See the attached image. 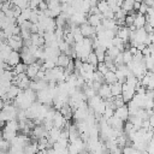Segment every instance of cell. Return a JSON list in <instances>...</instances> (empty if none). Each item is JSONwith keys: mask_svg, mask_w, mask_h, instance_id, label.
<instances>
[{"mask_svg": "<svg viewBox=\"0 0 154 154\" xmlns=\"http://www.w3.org/2000/svg\"><path fill=\"white\" fill-rule=\"evenodd\" d=\"M34 1H36L37 4H40V2H41V1H43V0H34Z\"/></svg>", "mask_w": 154, "mask_h": 154, "instance_id": "681fc988", "label": "cell"}, {"mask_svg": "<svg viewBox=\"0 0 154 154\" xmlns=\"http://www.w3.org/2000/svg\"><path fill=\"white\" fill-rule=\"evenodd\" d=\"M2 137V130H1V128H0V138Z\"/></svg>", "mask_w": 154, "mask_h": 154, "instance_id": "c3c4849f", "label": "cell"}, {"mask_svg": "<svg viewBox=\"0 0 154 154\" xmlns=\"http://www.w3.org/2000/svg\"><path fill=\"white\" fill-rule=\"evenodd\" d=\"M150 58H152V59H153V61H154V52L150 54Z\"/></svg>", "mask_w": 154, "mask_h": 154, "instance_id": "bcb514c9", "label": "cell"}, {"mask_svg": "<svg viewBox=\"0 0 154 154\" xmlns=\"http://www.w3.org/2000/svg\"><path fill=\"white\" fill-rule=\"evenodd\" d=\"M70 61H71V58H70L69 55H66V54L61 53V54H60V55L58 57L57 66H60V67H63V69H66V67L69 66Z\"/></svg>", "mask_w": 154, "mask_h": 154, "instance_id": "4fadbf2b", "label": "cell"}, {"mask_svg": "<svg viewBox=\"0 0 154 154\" xmlns=\"http://www.w3.org/2000/svg\"><path fill=\"white\" fill-rule=\"evenodd\" d=\"M135 94H136V89H135V88L130 87V85H129V84H126V83H124V84H123L122 96H123V100H124V102H125V103L130 102V101L132 100V97H134V95H135Z\"/></svg>", "mask_w": 154, "mask_h": 154, "instance_id": "3957f363", "label": "cell"}, {"mask_svg": "<svg viewBox=\"0 0 154 154\" xmlns=\"http://www.w3.org/2000/svg\"><path fill=\"white\" fill-rule=\"evenodd\" d=\"M36 154H47V149L46 150H37Z\"/></svg>", "mask_w": 154, "mask_h": 154, "instance_id": "ee69618b", "label": "cell"}, {"mask_svg": "<svg viewBox=\"0 0 154 154\" xmlns=\"http://www.w3.org/2000/svg\"><path fill=\"white\" fill-rule=\"evenodd\" d=\"M96 70H97L99 72H101L103 76H105V75H106V73L109 71V70H108V67L106 66V64H105V63H99V64H97Z\"/></svg>", "mask_w": 154, "mask_h": 154, "instance_id": "f1b7e54d", "label": "cell"}, {"mask_svg": "<svg viewBox=\"0 0 154 154\" xmlns=\"http://www.w3.org/2000/svg\"><path fill=\"white\" fill-rule=\"evenodd\" d=\"M148 8H149V7H148L144 2H142V4H141V7H140V10H138V13H141V14H144V16H146V14H147Z\"/></svg>", "mask_w": 154, "mask_h": 154, "instance_id": "d6a6232c", "label": "cell"}, {"mask_svg": "<svg viewBox=\"0 0 154 154\" xmlns=\"http://www.w3.org/2000/svg\"><path fill=\"white\" fill-rule=\"evenodd\" d=\"M6 41H7V45L12 48V51L20 52V49L23 48V38L20 35H13L10 38H7Z\"/></svg>", "mask_w": 154, "mask_h": 154, "instance_id": "6da1fadb", "label": "cell"}, {"mask_svg": "<svg viewBox=\"0 0 154 154\" xmlns=\"http://www.w3.org/2000/svg\"><path fill=\"white\" fill-rule=\"evenodd\" d=\"M94 82H100V83H105V79H103V75L101 72H99L97 70L94 71V75H93V79Z\"/></svg>", "mask_w": 154, "mask_h": 154, "instance_id": "83f0119b", "label": "cell"}, {"mask_svg": "<svg viewBox=\"0 0 154 154\" xmlns=\"http://www.w3.org/2000/svg\"><path fill=\"white\" fill-rule=\"evenodd\" d=\"M146 23H147V20H146V16H144V14H141V13L137 12L136 16H135L134 26H135L136 29H142V28H144Z\"/></svg>", "mask_w": 154, "mask_h": 154, "instance_id": "30bf717a", "label": "cell"}, {"mask_svg": "<svg viewBox=\"0 0 154 154\" xmlns=\"http://www.w3.org/2000/svg\"><path fill=\"white\" fill-rule=\"evenodd\" d=\"M148 120H149V124H150V128H153V126H154V114H153V116H150V117L148 118Z\"/></svg>", "mask_w": 154, "mask_h": 154, "instance_id": "74e56055", "label": "cell"}, {"mask_svg": "<svg viewBox=\"0 0 154 154\" xmlns=\"http://www.w3.org/2000/svg\"><path fill=\"white\" fill-rule=\"evenodd\" d=\"M97 95H99L101 99H103V100L111 99V97H112V93H111V85H108V84L103 83V84L100 87V89L97 90Z\"/></svg>", "mask_w": 154, "mask_h": 154, "instance_id": "ba28073f", "label": "cell"}, {"mask_svg": "<svg viewBox=\"0 0 154 154\" xmlns=\"http://www.w3.org/2000/svg\"><path fill=\"white\" fill-rule=\"evenodd\" d=\"M4 72H5V69L2 67V64H1V65H0V77L4 75Z\"/></svg>", "mask_w": 154, "mask_h": 154, "instance_id": "b9f144b4", "label": "cell"}, {"mask_svg": "<svg viewBox=\"0 0 154 154\" xmlns=\"http://www.w3.org/2000/svg\"><path fill=\"white\" fill-rule=\"evenodd\" d=\"M64 117H65V119L66 120H70V119H72L73 118V109H72V107L69 105V103H65L61 108H60V111H59Z\"/></svg>", "mask_w": 154, "mask_h": 154, "instance_id": "8fae6325", "label": "cell"}, {"mask_svg": "<svg viewBox=\"0 0 154 154\" xmlns=\"http://www.w3.org/2000/svg\"><path fill=\"white\" fill-rule=\"evenodd\" d=\"M142 54H143V57H144V58L150 57V51H149V48H148V47H146V48L142 51Z\"/></svg>", "mask_w": 154, "mask_h": 154, "instance_id": "e575fe53", "label": "cell"}, {"mask_svg": "<svg viewBox=\"0 0 154 154\" xmlns=\"http://www.w3.org/2000/svg\"><path fill=\"white\" fill-rule=\"evenodd\" d=\"M150 130H152V134H153V137H154V126H153Z\"/></svg>", "mask_w": 154, "mask_h": 154, "instance_id": "7dc6e473", "label": "cell"}, {"mask_svg": "<svg viewBox=\"0 0 154 154\" xmlns=\"http://www.w3.org/2000/svg\"><path fill=\"white\" fill-rule=\"evenodd\" d=\"M85 63H89L90 65H93L95 69L97 67V64H99V60H97V58H96V54L94 53V51L89 54V57H88V59H87V61Z\"/></svg>", "mask_w": 154, "mask_h": 154, "instance_id": "cb8c5ba5", "label": "cell"}, {"mask_svg": "<svg viewBox=\"0 0 154 154\" xmlns=\"http://www.w3.org/2000/svg\"><path fill=\"white\" fill-rule=\"evenodd\" d=\"M19 63H22V57H20V53L17 52V51H12L10 57H8V60H7V64L13 69L16 65H18Z\"/></svg>", "mask_w": 154, "mask_h": 154, "instance_id": "8992f818", "label": "cell"}, {"mask_svg": "<svg viewBox=\"0 0 154 154\" xmlns=\"http://www.w3.org/2000/svg\"><path fill=\"white\" fill-rule=\"evenodd\" d=\"M90 1V5H91V7H95L96 5H97V2H99V0H89Z\"/></svg>", "mask_w": 154, "mask_h": 154, "instance_id": "f35d334b", "label": "cell"}, {"mask_svg": "<svg viewBox=\"0 0 154 154\" xmlns=\"http://www.w3.org/2000/svg\"><path fill=\"white\" fill-rule=\"evenodd\" d=\"M103 79H105V83L108 84V85H112V84H114V83L118 82L117 76H116V72H112V71H108V72L103 76Z\"/></svg>", "mask_w": 154, "mask_h": 154, "instance_id": "2e32d148", "label": "cell"}, {"mask_svg": "<svg viewBox=\"0 0 154 154\" xmlns=\"http://www.w3.org/2000/svg\"><path fill=\"white\" fill-rule=\"evenodd\" d=\"M150 36V41H152V45H154V34H149Z\"/></svg>", "mask_w": 154, "mask_h": 154, "instance_id": "7bdbcfd3", "label": "cell"}, {"mask_svg": "<svg viewBox=\"0 0 154 154\" xmlns=\"http://www.w3.org/2000/svg\"><path fill=\"white\" fill-rule=\"evenodd\" d=\"M143 2H144L148 7H153V5H154V0H143Z\"/></svg>", "mask_w": 154, "mask_h": 154, "instance_id": "8d00e7d4", "label": "cell"}, {"mask_svg": "<svg viewBox=\"0 0 154 154\" xmlns=\"http://www.w3.org/2000/svg\"><path fill=\"white\" fill-rule=\"evenodd\" d=\"M26 67H28V65H25L24 63H19L18 65H16V66L13 67V73H14V75L25 73V71H26Z\"/></svg>", "mask_w": 154, "mask_h": 154, "instance_id": "44dd1931", "label": "cell"}, {"mask_svg": "<svg viewBox=\"0 0 154 154\" xmlns=\"http://www.w3.org/2000/svg\"><path fill=\"white\" fill-rule=\"evenodd\" d=\"M119 53H122V52H120L117 47H114V46H112L111 48H108V49H107V52H106V54H107V55H109L113 60L119 55Z\"/></svg>", "mask_w": 154, "mask_h": 154, "instance_id": "603a6c76", "label": "cell"}, {"mask_svg": "<svg viewBox=\"0 0 154 154\" xmlns=\"http://www.w3.org/2000/svg\"><path fill=\"white\" fill-rule=\"evenodd\" d=\"M122 90H123V84L117 82L114 84L111 85V93H112V96H118V95H122Z\"/></svg>", "mask_w": 154, "mask_h": 154, "instance_id": "d6986e66", "label": "cell"}, {"mask_svg": "<svg viewBox=\"0 0 154 154\" xmlns=\"http://www.w3.org/2000/svg\"><path fill=\"white\" fill-rule=\"evenodd\" d=\"M5 105H6V103H5V101H4V100L0 97V111H1V109L5 107Z\"/></svg>", "mask_w": 154, "mask_h": 154, "instance_id": "ab89813d", "label": "cell"}, {"mask_svg": "<svg viewBox=\"0 0 154 154\" xmlns=\"http://www.w3.org/2000/svg\"><path fill=\"white\" fill-rule=\"evenodd\" d=\"M101 24L103 25L105 30H114V31H118V29H119V26L117 25V23H116L114 19H103L101 22Z\"/></svg>", "mask_w": 154, "mask_h": 154, "instance_id": "5bb4252c", "label": "cell"}, {"mask_svg": "<svg viewBox=\"0 0 154 154\" xmlns=\"http://www.w3.org/2000/svg\"><path fill=\"white\" fill-rule=\"evenodd\" d=\"M79 30L82 32V35L84 37H90V38H94L96 37V31H95V28L91 26L88 22L87 23H83L79 25Z\"/></svg>", "mask_w": 154, "mask_h": 154, "instance_id": "277c9868", "label": "cell"}, {"mask_svg": "<svg viewBox=\"0 0 154 154\" xmlns=\"http://www.w3.org/2000/svg\"><path fill=\"white\" fill-rule=\"evenodd\" d=\"M106 1H107V0H106Z\"/></svg>", "mask_w": 154, "mask_h": 154, "instance_id": "f907efd6", "label": "cell"}, {"mask_svg": "<svg viewBox=\"0 0 154 154\" xmlns=\"http://www.w3.org/2000/svg\"><path fill=\"white\" fill-rule=\"evenodd\" d=\"M29 1L30 0H12V4L14 6H18L19 8L24 10V8L29 7Z\"/></svg>", "mask_w": 154, "mask_h": 154, "instance_id": "d4e9b609", "label": "cell"}, {"mask_svg": "<svg viewBox=\"0 0 154 154\" xmlns=\"http://www.w3.org/2000/svg\"><path fill=\"white\" fill-rule=\"evenodd\" d=\"M123 53V60H124V64L125 65H128L129 63H131L132 61V54L129 52V49H125L124 52H122Z\"/></svg>", "mask_w": 154, "mask_h": 154, "instance_id": "484cf974", "label": "cell"}, {"mask_svg": "<svg viewBox=\"0 0 154 154\" xmlns=\"http://www.w3.org/2000/svg\"><path fill=\"white\" fill-rule=\"evenodd\" d=\"M31 12H32V10L30 8V7H26V8H24V10H22V17L25 19V20H29L30 19V16H31Z\"/></svg>", "mask_w": 154, "mask_h": 154, "instance_id": "f546056e", "label": "cell"}, {"mask_svg": "<svg viewBox=\"0 0 154 154\" xmlns=\"http://www.w3.org/2000/svg\"><path fill=\"white\" fill-rule=\"evenodd\" d=\"M12 10H13V16H14V18L17 19V18L22 14V8H19L18 6H14V5H13V6H12Z\"/></svg>", "mask_w": 154, "mask_h": 154, "instance_id": "1f68e13d", "label": "cell"}, {"mask_svg": "<svg viewBox=\"0 0 154 154\" xmlns=\"http://www.w3.org/2000/svg\"><path fill=\"white\" fill-rule=\"evenodd\" d=\"M122 153L123 154H136V149L132 146H125L122 149Z\"/></svg>", "mask_w": 154, "mask_h": 154, "instance_id": "4dcf8cb0", "label": "cell"}, {"mask_svg": "<svg viewBox=\"0 0 154 154\" xmlns=\"http://www.w3.org/2000/svg\"><path fill=\"white\" fill-rule=\"evenodd\" d=\"M96 7L99 8V11L103 14L106 11H108L109 10V6H108V4H107V1L106 0H99V2H97V5H96Z\"/></svg>", "mask_w": 154, "mask_h": 154, "instance_id": "7402d4cb", "label": "cell"}, {"mask_svg": "<svg viewBox=\"0 0 154 154\" xmlns=\"http://www.w3.org/2000/svg\"><path fill=\"white\" fill-rule=\"evenodd\" d=\"M136 154H149L147 150H136Z\"/></svg>", "mask_w": 154, "mask_h": 154, "instance_id": "60d3db41", "label": "cell"}, {"mask_svg": "<svg viewBox=\"0 0 154 154\" xmlns=\"http://www.w3.org/2000/svg\"><path fill=\"white\" fill-rule=\"evenodd\" d=\"M141 4H142V2H138V1H135V2H134V11H135V12H138V10H140V7H141Z\"/></svg>", "mask_w": 154, "mask_h": 154, "instance_id": "d590c367", "label": "cell"}, {"mask_svg": "<svg viewBox=\"0 0 154 154\" xmlns=\"http://www.w3.org/2000/svg\"><path fill=\"white\" fill-rule=\"evenodd\" d=\"M53 125L57 129H64V128H69L70 126V124L67 123V120L65 119V117L59 111H57L55 114H54V117H53Z\"/></svg>", "mask_w": 154, "mask_h": 154, "instance_id": "7a4b0ae2", "label": "cell"}, {"mask_svg": "<svg viewBox=\"0 0 154 154\" xmlns=\"http://www.w3.org/2000/svg\"><path fill=\"white\" fill-rule=\"evenodd\" d=\"M130 34H131V31H130V29H129L128 26H119V29H118V31H117V36L120 37L125 43L129 42V40H130Z\"/></svg>", "mask_w": 154, "mask_h": 154, "instance_id": "9c48e42d", "label": "cell"}, {"mask_svg": "<svg viewBox=\"0 0 154 154\" xmlns=\"http://www.w3.org/2000/svg\"><path fill=\"white\" fill-rule=\"evenodd\" d=\"M40 69H41V65L36 61V63H34V64H31V65H28L25 73H26V76H28L30 79H34V78L36 77L37 72L40 71Z\"/></svg>", "mask_w": 154, "mask_h": 154, "instance_id": "52a82bcc", "label": "cell"}, {"mask_svg": "<svg viewBox=\"0 0 154 154\" xmlns=\"http://www.w3.org/2000/svg\"><path fill=\"white\" fill-rule=\"evenodd\" d=\"M0 154H7V152H4V150L0 148Z\"/></svg>", "mask_w": 154, "mask_h": 154, "instance_id": "f6af8a7d", "label": "cell"}, {"mask_svg": "<svg viewBox=\"0 0 154 154\" xmlns=\"http://www.w3.org/2000/svg\"><path fill=\"white\" fill-rule=\"evenodd\" d=\"M114 116H116L117 118H119L120 120H123L124 123H125V122H128L129 116H130L128 106H126V105H124V106H122V107L116 108V111H114Z\"/></svg>", "mask_w": 154, "mask_h": 154, "instance_id": "5b68a950", "label": "cell"}, {"mask_svg": "<svg viewBox=\"0 0 154 154\" xmlns=\"http://www.w3.org/2000/svg\"><path fill=\"white\" fill-rule=\"evenodd\" d=\"M128 108H129V113H130V116H136L137 113H138V111L141 109L134 101H130V102H128Z\"/></svg>", "mask_w": 154, "mask_h": 154, "instance_id": "ffe728a7", "label": "cell"}, {"mask_svg": "<svg viewBox=\"0 0 154 154\" xmlns=\"http://www.w3.org/2000/svg\"><path fill=\"white\" fill-rule=\"evenodd\" d=\"M18 129H19V123L17 119H12V120L6 122L5 126L2 128V130H5V131H13V132H17Z\"/></svg>", "mask_w": 154, "mask_h": 154, "instance_id": "7c38bea8", "label": "cell"}, {"mask_svg": "<svg viewBox=\"0 0 154 154\" xmlns=\"http://www.w3.org/2000/svg\"><path fill=\"white\" fill-rule=\"evenodd\" d=\"M112 45H113L114 47H117L120 52H124V51H125V45H126V43H125L120 37H118V36H116V37L112 40Z\"/></svg>", "mask_w": 154, "mask_h": 154, "instance_id": "e0dca14e", "label": "cell"}, {"mask_svg": "<svg viewBox=\"0 0 154 154\" xmlns=\"http://www.w3.org/2000/svg\"><path fill=\"white\" fill-rule=\"evenodd\" d=\"M38 10H40V11H46V10H48V4H47L46 1H41V2L38 4Z\"/></svg>", "mask_w": 154, "mask_h": 154, "instance_id": "836d02e7", "label": "cell"}, {"mask_svg": "<svg viewBox=\"0 0 154 154\" xmlns=\"http://www.w3.org/2000/svg\"><path fill=\"white\" fill-rule=\"evenodd\" d=\"M106 49L102 48V47H97V48H94V53L96 54V58L99 60V63H103L105 60V57H106Z\"/></svg>", "mask_w": 154, "mask_h": 154, "instance_id": "ac0fdd59", "label": "cell"}, {"mask_svg": "<svg viewBox=\"0 0 154 154\" xmlns=\"http://www.w3.org/2000/svg\"><path fill=\"white\" fill-rule=\"evenodd\" d=\"M19 93H20V89H19L17 85H13V84H12L11 88L8 89V91L6 93V97H7L8 100H12V101H13V100L18 96Z\"/></svg>", "mask_w": 154, "mask_h": 154, "instance_id": "9a60e30c", "label": "cell"}, {"mask_svg": "<svg viewBox=\"0 0 154 154\" xmlns=\"http://www.w3.org/2000/svg\"><path fill=\"white\" fill-rule=\"evenodd\" d=\"M113 103H114V108H118V107H122L125 105L124 100H123V96L122 95H118V96H113Z\"/></svg>", "mask_w": 154, "mask_h": 154, "instance_id": "4316f807", "label": "cell"}]
</instances>
